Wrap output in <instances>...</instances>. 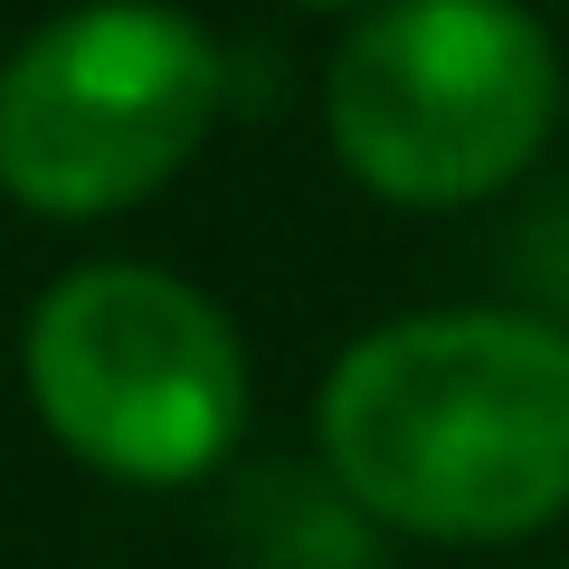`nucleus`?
<instances>
[{
  "instance_id": "39448f33",
  "label": "nucleus",
  "mask_w": 569,
  "mask_h": 569,
  "mask_svg": "<svg viewBox=\"0 0 569 569\" xmlns=\"http://www.w3.org/2000/svg\"><path fill=\"white\" fill-rule=\"evenodd\" d=\"M295 10H351V20H361V10H380V0H295Z\"/></svg>"
},
{
  "instance_id": "7ed1b4c3",
  "label": "nucleus",
  "mask_w": 569,
  "mask_h": 569,
  "mask_svg": "<svg viewBox=\"0 0 569 569\" xmlns=\"http://www.w3.org/2000/svg\"><path fill=\"white\" fill-rule=\"evenodd\" d=\"M39 427L114 485H200L247 437L238 323L171 266H77L39 295L20 342Z\"/></svg>"
},
{
  "instance_id": "20e7f679",
  "label": "nucleus",
  "mask_w": 569,
  "mask_h": 569,
  "mask_svg": "<svg viewBox=\"0 0 569 569\" xmlns=\"http://www.w3.org/2000/svg\"><path fill=\"white\" fill-rule=\"evenodd\" d=\"M219 96V39L190 10H58L0 67V200H20L29 219H114L209 142Z\"/></svg>"
},
{
  "instance_id": "423d86ee",
  "label": "nucleus",
  "mask_w": 569,
  "mask_h": 569,
  "mask_svg": "<svg viewBox=\"0 0 569 569\" xmlns=\"http://www.w3.org/2000/svg\"><path fill=\"white\" fill-rule=\"evenodd\" d=\"M560 342H569V313H560Z\"/></svg>"
},
{
  "instance_id": "f257e3e1",
  "label": "nucleus",
  "mask_w": 569,
  "mask_h": 569,
  "mask_svg": "<svg viewBox=\"0 0 569 569\" xmlns=\"http://www.w3.org/2000/svg\"><path fill=\"white\" fill-rule=\"evenodd\" d=\"M313 427L332 485L408 541L493 550L569 512V342L541 313L466 305L361 332Z\"/></svg>"
},
{
  "instance_id": "f03ea898",
  "label": "nucleus",
  "mask_w": 569,
  "mask_h": 569,
  "mask_svg": "<svg viewBox=\"0 0 569 569\" xmlns=\"http://www.w3.org/2000/svg\"><path fill=\"white\" fill-rule=\"evenodd\" d=\"M560 48L522 0H380L323 77L332 162L399 209H475L541 162Z\"/></svg>"
}]
</instances>
